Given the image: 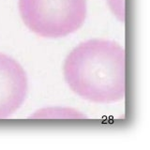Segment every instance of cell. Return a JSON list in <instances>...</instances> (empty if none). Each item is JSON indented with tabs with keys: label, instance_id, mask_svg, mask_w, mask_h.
Returning a JSON list of instances; mask_svg holds the SVG:
<instances>
[{
	"label": "cell",
	"instance_id": "cell-2",
	"mask_svg": "<svg viewBox=\"0 0 150 150\" xmlns=\"http://www.w3.org/2000/svg\"><path fill=\"white\" fill-rule=\"evenodd\" d=\"M25 26L46 39H59L77 31L86 20V0H18Z\"/></svg>",
	"mask_w": 150,
	"mask_h": 150
},
{
	"label": "cell",
	"instance_id": "cell-1",
	"mask_svg": "<svg viewBox=\"0 0 150 150\" xmlns=\"http://www.w3.org/2000/svg\"><path fill=\"white\" fill-rule=\"evenodd\" d=\"M126 54L109 40H89L70 52L63 64L68 86L79 97L96 103H115L126 94Z\"/></svg>",
	"mask_w": 150,
	"mask_h": 150
},
{
	"label": "cell",
	"instance_id": "cell-3",
	"mask_svg": "<svg viewBox=\"0 0 150 150\" xmlns=\"http://www.w3.org/2000/svg\"><path fill=\"white\" fill-rule=\"evenodd\" d=\"M28 80L15 59L0 54V119L12 115L25 102Z\"/></svg>",
	"mask_w": 150,
	"mask_h": 150
},
{
	"label": "cell",
	"instance_id": "cell-5",
	"mask_svg": "<svg viewBox=\"0 0 150 150\" xmlns=\"http://www.w3.org/2000/svg\"><path fill=\"white\" fill-rule=\"evenodd\" d=\"M112 13L120 22L125 21V0H107Z\"/></svg>",
	"mask_w": 150,
	"mask_h": 150
},
{
	"label": "cell",
	"instance_id": "cell-4",
	"mask_svg": "<svg viewBox=\"0 0 150 150\" xmlns=\"http://www.w3.org/2000/svg\"><path fill=\"white\" fill-rule=\"evenodd\" d=\"M30 118L33 119H83L86 118L83 112L72 108L49 107L42 108L33 114Z\"/></svg>",
	"mask_w": 150,
	"mask_h": 150
}]
</instances>
